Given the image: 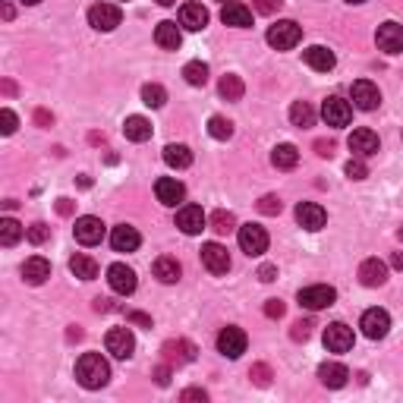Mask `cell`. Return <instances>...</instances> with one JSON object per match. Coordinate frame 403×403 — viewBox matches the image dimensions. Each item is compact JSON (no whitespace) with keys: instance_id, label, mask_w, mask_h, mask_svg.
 I'll return each mask as SVG.
<instances>
[{"instance_id":"cell-1","label":"cell","mask_w":403,"mask_h":403,"mask_svg":"<svg viewBox=\"0 0 403 403\" xmlns=\"http://www.w3.org/2000/svg\"><path fill=\"white\" fill-rule=\"evenodd\" d=\"M76 378H79L82 388L88 391H98L110 381V366L101 353H82L79 362H76Z\"/></svg>"},{"instance_id":"cell-2","label":"cell","mask_w":403,"mask_h":403,"mask_svg":"<svg viewBox=\"0 0 403 403\" xmlns=\"http://www.w3.org/2000/svg\"><path fill=\"white\" fill-rule=\"evenodd\" d=\"M300 41H303V29L293 22V19H281L277 25H271L268 29V44L275 51H290Z\"/></svg>"},{"instance_id":"cell-3","label":"cell","mask_w":403,"mask_h":403,"mask_svg":"<svg viewBox=\"0 0 403 403\" xmlns=\"http://www.w3.org/2000/svg\"><path fill=\"white\" fill-rule=\"evenodd\" d=\"M237 237H239V249H243L249 258H256V256H262V252H268V233H265V227H258V224H243V227L237 230Z\"/></svg>"},{"instance_id":"cell-4","label":"cell","mask_w":403,"mask_h":403,"mask_svg":"<svg viewBox=\"0 0 403 403\" xmlns=\"http://www.w3.org/2000/svg\"><path fill=\"white\" fill-rule=\"evenodd\" d=\"M337 300V290L328 287V284H315V287H305L300 290V305L309 312H318V309H328V305H334Z\"/></svg>"},{"instance_id":"cell-5","label":"cell","mask_w":403,"mask_h":403,"mask_svg":"<svg viewBox=\"0 0 403 403\" xmlns=\"http://www.w3.org/2000/svg\"><path fill=\"white\" fill-rule=\"evenodd\" d=\"M120 19H123V13L117 4H95L88 10V25L98 32H114L120 25Z\"/></svg>"},{"instance_id":"cell-6","label":"cell","mask_w":403,"mask_h":403,"mask_svg":"<svg viewBox=\"0 0 403 403\" xmlns=\"http://www.w3.org/2000/svg\"><path fill=\"white\" fill-rule=\"evenodd\" d=\"M218 353L220 356H227V359H239V356L246 353V334H243V328H224L218 334Z\"/></svg>"},{"instance_id":"cell-7","label":"cell","mask_w":403,"mask_h":403,"mask_svg":"<svg viewBox=\"0 0 403 403\" xmlns=\"http://www.w3.org/2000/svg\"><path fill=\"white\" fill-rule=\"evenodd\" d=\"M359 328L369 341H381V337L388 334V328H391V315H388L385 309H366L362 312Z\"/></svg>"},{"instance_id":"cell-8","label":"cell","mask_w":403,"mask_h":403,"mask_svg":"<svg viewBox=\"0 0 403 403\" xmlns=\"http://www.w3.org/2000/svg\"><path fill=\"white\" fill-rule=\"evenodd\" d=\"M347 145H350V152H353L356 158H369V154H378L381 142H378V136H375L369 126H359V129H353V133H350Z\"/></svg>"},{"instance_id":"cell-9","label":"cell","mask_w":403,"mask_h":403,"mask_svg":"<svg viewBox=\"0 0 403 403\" xmlns=\"http://www.w3.org/2000/svg\"><path fill=\"white\" fill-rule=\"evenodd\" d=\"M199 353V347L192 341H167L164 347H161V356H164V362H171V366H186V362H192Z\"/></svg>"},{"instance_id":"cell-10","label":"cell","mask_w":403,"mask_h":403,"mask_svg":"<svg viewBox=\"0 0 403 403\" xmlns=\"http://www.w3.org/2000/svg\"><path fill=\"white\" fill-rule=\"evenodd\" d=\"M104 343H107V353L117 356V359H129L133 350H136V337H133V331L129 328H110Z\"/></svg>"},{"instance_id":"cell-11","label":"cell","mask_w":403,"mask_h":403,"mask_svg":"<svg viewBox=\"0 0 403 403\" xmlns=\"http://www.w3.org/2000/svg\"><path fill=\"white\" fill-rule=\"evenodd\" d=\"M322 117L328 126H347L350 117H353V107H350V101L331 95V98H324V104H322Z\"/></svg>"},{"instance_id":"cell-12","label":"cell","mask_w":403,"mask_h":403,"mask_svg":"<svg viewBox=\"0 0 403 403\" xmlns=\"http://www.w3.org/2000/svg\"><path fill=\"white\" fill-rule=\"evenodd\" d=\"M324 347L331 350V353H347L350 347H353V328H347L343 322H334L324 328Z\"/></svg>"},{"instance_id":"cell-13","label":"cell","mask_w":403,"mask_h":403,"mask_svg":"<svg viewBox=\"0 0 403 403\" xmlns=\"http://www.w3.org/2000/svg\"><path fill=\"white\" fill-rule=\"evenodd\" d=\"M73 233H76V239H79L82 246H98L104 239V224H101V218L86 214V218H76Z\"/></svg>"},{"instance_id":"cell-14","label":"cell","mask_w":403,"mask_h":403,"mask_svg":"<svg viewBox=\"0 0 403 403\" xmlns=\"http://www.w3.org/2000/svg\"><path fill=\"white\" fill-rule=\"evenodd\" d=\"M375 41L385 54H400L403 51V25L400 22H381L375 32Z\"/></svg>"},{"instance_id":"cell-15","label":"cell","mask_w":403,"mask_h":403,"mask_svg":"<svg viewBox=\"0 0 403 403\" xmlns=\"http://www.w3.org/2000/svg\"><path fill=\"white\" fill-rule=\"evenodd\" d=\"M107 284H110V290H114V293L129 296L136 290V271L126 268L123 262L110 265V268H107Z\"/></svg>"},{"instance_id":"cell-16","label":"cell","mask_w":403,"mask_h":403,"mask_svg":"<svg viewBox=\"0 0 403 403\" xmlns=\"http://www.w3.org/2000/svg\"><path fill=\"white\" fill-rule=\"evenodd\" d=\"M202 265H205L211 275H227L230 271V256L220 243H205L202 246Z\"/></svg>"},{"instance_id":"cell-17","label":"cell","mask_w":403,"mask_h":403,"mask_svg":"<svg viewBox=\"0 0 403 403\" xmlns=\"http://www.w3.org/2000/svg\"><path fill=\"white\" fill-rule=\"evenodd\" d=\"M154 196H158L161 205L177 208L180 202L186 199V186L180 183V180H173V177H161L158 183H154Z\"/></svg>"},{"instance_id":"cell-18","label":"cell","mask_w":403,"mask_h":403,"mask_svg":"<svg viewBox=\"0 0 403 403\" xmlns=\"http://www.w3.org/2000/svg\"><path fill=\"white\" fill-rule=\"evenodd\" d=\"M205 224H208V218H205V211H202L199 205H183L177 211V227L186 233V237H196V233L205 230Z\"/></svg>"},{"instance_id":"cell-19","label":"cell","mask_w":403,"mask_h":403,"mask_svg":"<svg viewBox=\"0 0 403 403\" xmlns=\"http://www.w3.org/2000/svg\"><path fill=\"white\" fill-rule=\"evenodd\" d=\"M350 95H353V104H356L359 110H375V107L381 104V92H378V86H375V82H369V79L353 82Z\"/></svg>"},{"instance_id":"cell-20","label":"cell","mask_w":403,"mask_h":403,"mask_svg":"<svg viewBox=\"0 0 403 403\" xmlns=\"http://www.w3.org/2000/svg\"><path fill=\"white\" fill-rule=\"evenodd\" d=\"M296 220H300V227H305V230H322L324 220H328V211L318 202H300L296 205Z\"/></svg>"},{"instance_id":"cell-21","label":"cell","mask_w":403,"mask_h":403,"mask_svg":"<svg viewBox=\"0 0 403 403\" xmlns=\"http://www.w3.org/2000/svg\"><path fill=\"white\" fill-rule=\"evenodd\" d=\"M139 243H142L139 230L129 227V224H117L114 233H110V246H114V252H136L139 249Z\"/></svg>"},{"instance_id":"cell-22","label":"cell","mask_w":403,"mask_h":403,"mask_svg":"<svg viewBox=\"0 0 403 403\" xmlns=\"http://www.w3.org/2000/svg\"><path fill=\"white\" fill-rule=\"evenodd\" d=\"M220 22L233 25V29H249L252 25V10L249 6H243L239 0H230V4H224V10H220Z\"/></svg>"},{"instance_id":"cell-23","label":"cell","mask_w":403,"mask_h":403,"mask_svg":"<svg viewBox=\"0 0 403 403\" xmlns=\"http://www.w3.org/2000/svg\"><path fill=\"white\" fill-rule=\"evenodd\" d=\"M359 281L362 287H381L388 281V265L378 262V258H366L359 265Z\"/></svg>"},{"instance_id":"cell-24","label":"cell","mask_w":403,"mask_h":403,"mask_svg":"<svg viewBox=\"0 0 403 403\" xmlns=\"http://www.w3.org/2000/svg\"><path fill=\"white\" fill-rule=\"evenodd\" d=\"M48 277H51V262L48 258L35 256V258H29V262L22 265V281L32 284V287H41Z\"/></svg>"},{"instance_id":"cell-25","label":"cell","mask_w":403,"mask_h":403,"mask_svg":"<svg viewBox=\"0 0 403 403\" xmlns=\"http://www.w3.org/2000/svg\"><path fill=\"white\" fill-rule=\"evenodd\" d=\"M180 25L190 32H202L208 25V10L202 4H183L180 6Z\"/></svg>"},{"instance_id":"cell-26","label":"cell","mask_w":403,"mask_h":403,"mask_svg":"<svg viewBox=\"0 0 403 403\" xmlns=\"http://www.w3.org/2000/svg\"><path fill=\"white\" fill-rule=\"evenodd\" d=\"M305 63H309L315 73H328V70H334V63H337V57L331 54L324 44H312V48H305Z\"/></svg>"},{"instance_id":"cell-27","label":"cell","mask_w":403,"mask_h":403,"mask_svg":"<svg viewBox=\"0 0 403 403\" xmlns=\"http://www.w3.org/2000/svg\"><path fill=\"white\" fill-rule=\"evenodd\" d=\"M350 378V369L341 366V362H322L318 366V381H322L324 388H343Z\"/></svg>"},{"instance_id":"cell-28","label":"cell","mask_w":403,"mask_h":403,"mask_svg":"<svg viewBox=\"0 0 403 403\" xmlns=\"http://www.w3.org/2000/svg\"><path fill=\"white\" fill-rule=\"evenodd\" d=\"M123 133H126L129 142H145L152 139V120H145V117H126V123H123Z\"/></svg>"},{"instance_id":"cell-29","label":"cell","mask_w":403,"mask_h":403,"mask_svg":"<svg viewBox=\"0 0 403 403\" xmlns=\"http://www.w3.org/2000/svg\"><path fill=\"white\" fill-rule=\"evenodd\" d=\"M271 164H275L277 171H293V167L300 164V152H296V145H290V142L277 145L275 152H271Z\"/></svg>"},{"instance_id":"cell-30","label":"cell","mask_w":403,"mask_h":403,"mask_svg":"<svg viewBox=\"0 0 403 403\" xmlns=\"http://www.w3.org/2000/svg\"><path fill=\"white\" fill-rule=\"evenodd\" d=\"M180 275H183V268H180L177 258L161 256L158 262H154V277H158L161 284H177V281H180Z\"/></svg>"},{"instance_id":"cell-31","label":"cell","mask_w":403,"mask_h":403,"mask_svg":"<svg viewBox=\"0 0 403 403\" xmlns=\"http://www.w3.org/2000/svg\"><path fill=\"white\" fill-rule=\"evenodd\" d=\"M154 41H158L164 51H177L180 41H183V35H180L177 22H158V29H154Z\"/></svg>"},{"instance_id":"cell-32","label":"cell","mask_w":403,"mask_h":403,"mask_svg":"<svg viewBox=\"0 0 403 403\" xmlns=\"http://www.w3.org/2000/svg\"><path fill=\"white\" fill-rule=\"evenodd\" d=\"M70 271H73L79 281H95V277H98V262L88 256H73L70 258Z\"/></svg>"},{"instance_id":"cell-33","label":"cell","mask_w":403,"mask_h":403,"mask_svg":"<svg viewBox=\"0 0 403 403\" xmlns=\"http://www.w3.org/2000/svg\"><path fill=\"white\" fill-rule=\"evenodd\" d=\"M164 161L171 167H177V171H183V167L192 164V152L186 145H177V142H171V145H164Z\"/></svg>"},{"instance_id":"cell-34","label":"cell","mask_w":403,"mask_h":403,"mask_svg":"<svg viewBox=\"0 0 403 403\" xmlns=\"http://www.w3.org/2000/svg\"><path fill=\"white\" fill-rule=\"evenodd\" d=\"M218 92H220V98H227V101H239V98H243V92H246V86H243L239 76L227 73L224 79L218 82Z\"/></svg>"},{"instance_id":"cell-35","label":"cell","mask_w":403,"mask_h":403,"mask_svg":"<svg viewBox=\"0 0 403 403\" xmlns=\"http://www.w3.org/2000/svg\"><path fill=\"white\" fill-rule=\"evenodd\" d=\"M290 123L300 129H309L312 123H315V110H312L309 101H293V107H290Z\"/></svg>"},{"instance_id":"cell-36","label":"cell","mask_w":403,"mask_h":403,"mask_svg":"<svg viewBox=\"0 0 403 403\" xmlns=\"http://www.w3.org/2000/svg\"><path fill=\"white\" fill-rule=\"evenodd\" d=\"M208 224H211V230L220 233V237H227V233L237 230V218H233L230 211H224V208H218V211L211 214V220H208Z\"/></svg>"},{"instance_id":"cell-37","label":"cell","mask_w":403,"mask_h":403,"mask_svg":"<svg viewBox=\"0 0 403 403\" xmlns=\"http://www.w3.org/2000/svg\"><path fill=\"white\" fill-rule=\"evenodd\" d=\"M22 224L19 220H13V218H4L0 220V243L4 246H16L19 239H22Z\"/></svg>"},{"instance_id":"cell-38","label":"cell","mask_w":403,"mask_h":403,"mask_svg":"<svg viewBox=\"0 0 403 403\" xmlns=\"http://www.w3.org/2000/svg\"><path fill=\"white\" fill-rule=\"evenodd\" d=\"M164 101H167L164 86H158V82L142 86V104H148V107H164Z\"/></svg>"},{"instance_id":"cell-39","label":"cell","mask_w":403,"mask_h":403,"mask_svg":"<svg viewBox=\"0 0 403 403\" xmlns=\"http://www.w3.org/2000/svg\"><path fill=\"white\" fill-rule=\"evenodd\" d=\"M183 79L190 82V86H205L208 82V67L202 60H192L183 67Z\"/></svg>"},{"instance_id":"cell-40","label":"cell","mask_w":403,"mask_h":403,"mask_svg":"<svg viewBox=\"0 0 403 403\" xmlns=\"http://www.w3.org/2000/svg\"><path fill=\"white\" fill-rule=\"evenodd\" d=\"M208 133H211V139H230V136H233V123L227 120V117L214 114L211 120H208Z\"/></svg>"},{"instance_id":"cell-41","label":"cell","mask_w":403,"mask_h":403,"mask_svg":"<svg viewBox=\"0 0 403 403\" xmlns=\"http://www.w3.org/2000/svg\"><path fill=\"white\" fill-rule=\"evenodd\" d=\"M281 208H284V202L275 196V192H268V196H262L258 199V211L262 214H268V218H275V214H281Z\"/></svg>"},{"instance_id":"cell-42","label":"cell","mask_w":403,"mask_h":403,"mask_svg":"<svg viewBox=\"0 0 403 403\" xmlns=\"http://www.w3.org/2000/svg\"><path fill=\"white\" fill-rule=\"evenodd\" d=\"M25 237H29V243H35V246H41V243H48V237H51V227L48 224H32L29 230H25Z\"/></svg>"},{"instance_id":"cell-43","label":"cell","mask_w":403,"mask_h":403,"mask_svg":"<svg viewBox=\"0 0 403 403\" xmlns=\"http://www.w3.org/2000/svg\"><path fill=\"white\" fill-rule=\"evenodd\" d=\"M343 171H347L350 180H366L369 177V167H366V161H362V158H350Z\"/></svg>"},{"instance_id":"cell-44","label":"cell","mask_w":403,"mask_h":403,"mask_svg":"<svg viewBox=\"0 0 403 403\" xmlns=\"http://www.w3.org/2000/svg\"><path fill=\"white\" fill-rule=\"evenodd\" d=\"M249 378L256 381L258 388H268V385H271V369L265 366V362H258V366H252V369H249Z\"/></svg>"},{"instance_id":"cell-45","label":"cell","mask_w":403,"mask_h":403,"mask_svg":"<svg viewBox=\"0 0 403 403\" xmlns=\"http://www.w3.org/2000/svg\"><path fill=\"white\" fill-rule=\"evenodd\" d=\"M312 328H315V324H312L309 318H300V322L293 324V331H290V337H293V341H309Z\"/></svg>"},{"instance_id":"cell-46","label":"cell","mask_w":403,"mask_h":403,"mask_svg":"<svg viewBox=\"0 0 403 403\" xmlns=\"http://www.w3.org/2000/svg\"><path fill=\"white\" fill-rule=\"evenodd\" d=\"M0 123H4V126H0V133H4V136H13V133H16V114H13L10 107L0 110Z\"/></svg>"},{"instance_id":"cell-47","label":"cell","mask_w":403,"mask_h":403,"mask_svg":"<svg viewBox=\"0 0 403 403\" xmlns=\"http://www.w3.org/2000/svg\"><path fill=\"white\" fill-rule=\"evenodd\" d=\"M252 6H256V13H262V16H271V13H277L284 6V0H252Z\"/></svg>"},{"instance_id":"cell-48","label":"cell","mask_w":403,"mask_h":403,"mask_svg":"<svg viewBox=\"0 0 403 403\" xmlns=\"http://www.w3.org/2000/svg\"><path fill=\"white\" fill-rule=\"evenodd\" d=\"M152 375H154V381H158L161 388H167V385H171V362H164V366H158Z\"/></svg>"},{"instance_id":"cell-49","label":"cell","mask_w":403,"mask_h":403,"mask_svg":"<svg viewBox=\"0 0 403 403\" xmlns=\"http://www.w3.org/2000/svg\"><path fill=\"white\" fill-rule=\"evenodd\" d=\"M284 309H287V305H284L281 300H268V303H265V315H268V318H281Z\"/></svg>"},{"instance_id":"cell-50","label":"cell","mask_w":403,"mask_h":403,"mask_svg":"<svg viewBox=\"0 0 403 403\" xmlns=\"http://www.w3.org/2000/svg\"><path fill=\"white\" fill-rule=\"evenodd\" d=\"M315 154H318V158H331V154H334V142H331V139H318L315 142Z\"/></svg>"},{"instance_id":"cell-51","label":"cell","mask_w":403,"mask_h":403,"mask_svg":"<svg viewBox=\"0 0 403 403\" xmlns=\"http://www.w3.org/2000/svg\"><path fill=\"white\" fill-rule=\"evenodd\" d=\"M180 400H186V403H190V400H202V403H205V400H208V394L202 391V388H186V391L180 394Z\"/></svg>"},{"instance_id":"cell-52","label":"cell","mask_w":403,"mask_h":403,"mask_svg":"<svg viewBox=\"0 0 403 403\" xmlns=\"http://www.w3.org/2000/svg\"><path fill=\"white\" fill-rule=\"evenodd\" d=\"M275 277H277V268H275V265H262V268H258V281L271 284Z\"/></svg>"},{"instance_id":"cell-53","label":"cell","mask_w":403,"mask_h":403,"mask_svg":"<svg viewBox=\"0 0 403 403\" xmlns=\"http://www.w3.org/2000/svg\"><path fill=\"white\" fill-rule=\"evenodd\" d=\"M129 322H136V324H142V328H152V318L145 315V312H129Z\"/></svg>"},{"instance_id":"cell-54","label":"cell","mask_w":403,"mask_h":403,"mask_svg":"<svg viewBox=\"0 0 403 403\" xmlns=\"http://www.w3.org/2000/svg\"><path fill=\"white\" fill-rule=\"evenodd\" d=\"M35 123H38V126H51V123H54V114H48V110L38 107L35 110Z\"/></svg>"},{"instance_id":"cell-55","label":"cell","mask_w":403,"mask_h":403,"mask_svg":"<svg viewBox=\"0 0 403 403\" xmlns=\"http://www.w3.org/2000/svg\"><path fill=\"white\" fill-rule=\"evenodd\" d=\"M57 214L70 218V214H73V202H70V199H57Z\"/></svg>"},{"instance_id":"cell-56","label":"cell","mask_w":403,"mask_h":403,"mask_svg":"<svg viewBox=\"0 0 403 403\" xmlns=\"http://www.w3.org/2000/svg\"><path fill=\"white\" fill-rule=\"evenodd\" d=\"M391 265H394L397 271H403V252H394V256H391Z\"/></svg>"},{"instance_id":"cell-57","label":"cell","mask_w":403,"mask_h":403,"mask_svg":"<svg viewBox=\"0 0 403 403\" xmlns=\"http://www.w3.org/2000/svg\"><path fill=\"white\" fill-rule=\"evenodd\" d=\"M4 19H6V22L13 19V4H4Z\"/></svg>"},{"instance_id":"cell-58","label":"cell","mask_w":403,"mask_h":403,"mask_svg":"<svg viewBox=\"0 0 403 403\" xmlns=\"http://www.w3.org/2000/svg\"><path fill=\"white\" fill-rule=\"evenodd\" d=\"M67 337H70V341H79L82 331H79V328H70V334H67Z\"/></svg>"},{"instance_id":"cell-59","label":"cell","mask_w":403,"mask_h":403,"mask_svg":"<svg viewBox=\"0 0 403 403\" xmlns=\"http://www.w3.org/2000/svg\"><path fill=\"white\" fill-rule=\"evenodd\" d=\"M158 4H161V6H173V4H177V0H158Z\"/></svg>"},{"instance_id":"cell-60","label":"cell","mask_w":403,"mask_h":403,"mask_svg":"<svg viewBox=\"0 0 403 403\" xmlns=\"http://www.w3.org/2000/svg\"><path fill=\"white\" fill-rule=\"evenodd\" d=\"M22 4H29V6H35V4H41V0H22Z\"/></svg>"},{"instance_id":"cell-61","label":"cell","mask_w":403,"mask_h":403,"mask_svg":"<svg viewBox=\"0 0 403 403\" xmlns=\"http://www.w3.org/2000/svg\"><path fill=\"white\" fill-rule=\"evenodd\" d=\"M397 237H400V243H403V227H400V233H397Z\"/></svg>"},{"instance_id":"cell-62","label":"cell","mask_w":403,"mask_h":403,"mask_svg":"<svg viewBox=\"0 0 403 403\" xmlns=\"http://www.w3.org/2000/svg\"><path fill=\"white\" fill-rule=\"evenodd\" d=\"M347 4H362V0H347Z\"/></svg>"},{"instance_id":"cell-63","label":"cell","mask_w":403,"mask_h":403,"mask_svg":"<svg viewBox=\"0 0 403 403\" xmlns=\"http://www.w3.org/2000/svg\"><path fill=\"white\" fill-rule=\"evenodd\" d=\"M220 4H230V0H220Z\"/></svg>"}]
</instances>
